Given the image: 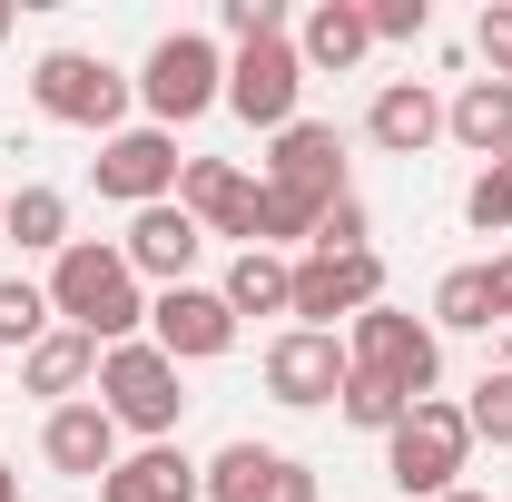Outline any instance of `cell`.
<instances>
[{
  "label": "cell",
  "instance_id": "cell-1",
  "mask_svg": "<svg viewBox=\"0 0 512 502\" xmlns=\"http://www.w3.org/2000/svg\"><path fill=\"white\" fill-rule=\"evenodd\" d=\"M50 315H60L69 335H89L99 355L109 345H138V325H148V296H138V276H128L119 247H99V237H69L50 256Z\"/></svg>",
  "mask_w": 512,
  "mask_h": 502
},
{
  "label": "cell",
  "instance_id": "cell-2",
  "mask_svg": "<svg viewBox=\"0 0 512 502\" xmlns=\"http://www.w3.org/2000/svg\"><path fill=\"white\" fill-rule=\"evenodd\" d=\"M345 365H355V375H375V384H394L404 404H424L434 375H444V345H434V325H424V315L365 306L355 325H345Z\"/></svg>",
  "mask_w": 512,
  "mask_h": 502
},
{
  "label": "cell",
  "instance_id": "cell-3",
  "mask_svg": "<svg viewBox=\"0 0 512 502\" xmlns=\"http://www.w3.org/2000/svg\"><path fill=\"white\" fill-rule=\"evenodd\" d=\"M99 404H109V424H119V434H148V443H168V434H178V414H188L178 365H168L148 335L99 355Z\"/></svg>",
  "mask_w": 512,
  "mask_h": 502
},
{
  "label": "cell",
  "instance_id": "cell-4",
  "mask_svg": "<svg viewBox=\"0 0 512 502\" xmlns=\"http://www.w3.org/2000/svg\"><path fill=\"white\" fill-rule=\"evenodd\" d=\"M138 99H148V128H178L207 119L217 99H227V60H217V40H197V30H168L158 50H148V69H138Z\"/></svg>",
  "mask_w": 512,
  "mask_h": 502
},
{
  "label": "cell",
  "instance_id": "cell-5",
  "mask_svg": "<svg viewBox=\"0 0 512 502\" xmlns=\"http://www.w3.org/2000/svg\"><path fill=\"white\" fill-rule=\"evenodd\" d=\"M30 99H40V119L89 128V138H119L128 128V79L99 50H50V60L30 69Z\"/></svg>",
  "mask_w": 512,
  "mask_h": 502
},
{
  "label": "cell",
  "instance_id": "cell-6",
  "mask_svg": "<svg viewBox=\"0 0 512 502\" xmlns=\"http://www.w3.org/2000/svg\"><path fill=\"white\" fill-rule=\"evenodd\" d=\"M463 453H473V424H463V404H444V394H424L394 434H384V473L404 483V493L444 502L453 473H463Z\"/></svg>",
  "mask_w": 512,
  "mask_h": 502
},
{
  "label": "cell",
  "instance_id": "cell-7",
  "mask_svg": "<svg viewBox=\"0 0 512 502\" xmlns=\"http://www.w3.org/2000/svg\"><path fill=\"white\" fill-rule=\"evenodd\" d=\"M178 138L168 128H119V138H99V158H89V178L99 197H119V207H168L178 197Z\"/></svg>",
  "mask_w": 512,
  "mask_h": 502
},
{
  "label": "cell",
  "instance_id": "cell-8",
  "mask_svg": "<svg viewBox=\"0 0 512 502\" xmlns=\"http://www.w3.org/2000/svg\"><path fill=\"white\" fill-rule=\"evenodd\" d=\"M296 99H306V60H296V40H256L227 60V109L247 128H296Z\"/></svg>",
  "mask_w": 512,
  "mask_h": 502
},
{
  "label": "cell",
  "instance_id": "cell-9",
  "mask_svg": "<svg viewBox=\"0 0 512 502\" xmlns=\"http://www.w3.org/2000/svg\"><path fill=\"white\" fill-rule=\"evenodd\" d=\"M148 345H158L168 365H207V355L237 345V315H227L217 286H158V296H148Z\"/></svg>",
  "mask_w": 512,
  "mask_h": 502
},
{
  "label": "cell",
  "instance_id": "cell-10",
  "mask_svg": "<svg viewBox=\"0 0 512 502\" xmlns=\"http://www.w3.org/2000/svg\"><path fill=\"white\" fill-rule=\"evenodd\" d=\"M365 306H384V256H296V306L286 315H306L316 335H335V315L355 325Z\"/></svg>",
  "mask_w": 512,
  "mask_h": 502
},
{
  "label": "cell",
  "instance_id": "cell-11",
  "mask_svg": "<svg viewBox=\"0 0 512 502\" xmlns=\"http://www.w3.org/2000/svg\"><path fill=\"white\" fill-rule=\"evenodd\" d=\"M345 375H355V365H345V345L316 335V325H286V335L266 345V394H276V404H296V414H306V404H335Z\"/></svg>",
  "mask_w": 512,
  "mask_h": 502
},
{
  "label": "cell",
  "instance_id": "cell-12",
  "mask_svg": "<svg viewBox=\"0 0 512 502\" xmlns=\"http://www.w3.org/2000/svg\"><path fill=\"white\" fill-rule=\"evenodd\" d=\"M178 207H188L207 237H247L256 247V178L237 158H188L178 168Z\"/></svg>",
  "mask_w": 512,
  "mask_h": 502
},
{
  "label": "cell",
  "instance_id": "cell-13",
  "mask_svg": "<svg viewBox=\"0 0 512 502\" xmlns=\"http://www.w3.org/2000/svg\"><path fill=\"white\" fill-rule=\"evenodd\" d=\"M197 247H207V227H197L178 197H168V207H138V217H128V237H119L128 276H158V286H188Z\"/></svg>",
  "mask_w": 512,
  "mask_h": 502
},
{
  "label": "cell",
  "instance_id": "cell-14",
  "mask_svg": "<svg viewBox=\"0 0 512 502\" xmlns=\"http://www.w3.org/2000/svg\"><path fill=\"white\" fill-rule=\"evenodd\" d=\"M40 453H50V473H69V483H109L119 473V424H109V404H60L50 424H40Z\"/></svg>",
  "mask_w": 512,
  "mask_h": 502
},
{
  "label": "cell",
  "instance_id": "cell-15",
  "mask_svg": "<svg viewBox=\"0 0 512 502\" xmlns=\"http://www.w3.org/2000/svg\"><path fill=\"white\" fill-rule=\"evenodd\" d=\"M266 188H296V197H316V207H335V197H345V138H335L325 119H296V128H276Z\"/></svg>",
  "mask_w": 512,
  "mask_h": 502
},
{
  "label": "cell",
  "instance_id": "cell-16",
  "mask_svg": "<svg viewBox=\"0 0 512 502\" xmlns=\"http://www.w3.org/2000/svg\"><path fill=\"white\" fill-rule=\"evenodd\" d=\"M365 138H375L384 158H424V148L444 138V99H434L424 79H384L375 109H365Z\"/></svg>",
  "mask_w": 512,
  "mask_h": 502
},
{
  "label": "cell",
  "instance_id": "cell-17",
  "mask_svg": "<svg viewBox=\"0 0 512 502\" xmlns=\"http://www.w3.org/2000/svg\"><path fill=\"white\" fill-rule=\"evenodd\" d=\"M20 384H30V394L60 414V404H79V394L99 384V345H89V335H69V325H50V335L20 355Z\"/></svg>",
  "mask_w": 512,
  "mask_h": 502
},
{
  "label": "cell",
  "instance_id": "cell-18",
  "mask_svg": "<svg viewBox=\"0 0 512 502\" xmlns=\"http://www.w3.org/2000/svg\"><path fill=\"white\" fill-rule=\"evenodd\" d=\"M444 138H463L483 168L512 158V79H463V89H453V109H444Z\"/></svg>",
  "mask_w": 512,
  "mask_h": 502
},
{
  "label": "cell",
  "instance_id": "cell-19",
  "mask_svg": "<svg viewBox=\"0 0 512 502\" xmlns=\"http://www.w3.org/2000/svg\"><path fill=\"white\" fill-rule=\"evenodd\" d=\"M99 502H197V463L178 443H138V453H119V473L99 483Z\"/></svg>",
  "mask_w": 512,
  "mask_h": 502
},
{
  "label": "cell",
  "instance_id": "cell-20",
  "mask_svg": "<svg viewBox=\"0 0 512 502\" xmlns=\"http://www.w3.org/2000/svg\"><path fill=\"white\" fill-rule=\"evenodd\" d=\"M286 473H296V463H286L276 443H227L217 463H197V493L207 502H276Z\"/></svg>",
  "mask_w": 512,
  "mask_h": 502
},
{
  "label": "cell",
  "instance_id": "cell-21",
  "mask_svg": "<svg viewBox=\"0 0 512 502\" xmlns=\"http://www.w3.org/2000/svg\"><path fill=\"white\" fill-rule=\"evenodd\" d=\"M365 50H375L365 0H316V10H306V30H296V60H306V69H355Z\"/></svg>",
  "mask_w": 512,
  "mask_h": 502
},
{
  "label": "cell",
  "instance_id": "cell-22",
  "mask_svg": "<svg viewBox=\"0 0 512 502\" xmlns=\"http://www.w3.org/2000/svg\"><path fill=\"white\" fill-rule=\"evenodd\" d=\"M217 296H227V315H286V306H296V266H286L276 247H247L237 266H227Z\"/></svg>",
  "mask_w": 512,
  "mask_h": 502
},
{
  "label": "cell",
  "instance_id": "cell-23",
  "mask_svg": "<svg viewBox=\"0 0 512 502\" xmlns=\"http://www.w3.org/2000/svg\"><path fill=\"white\" fill-rule=\"evenodd\" d=\"M0 227H10V247L60 256L69 247V197L60 188H20V197H0Z\"/></svg>",
  "mask_w": 512,
  "mask_h": 502
},
{
  "label": "cell",
  "instance_id": "cell-24",
  "mask_svg": "<svg viewBox=\"0 0 512 502\" xmlns=\"http://www.w3.org/2000/svg\"><path fill=\"white\" fill-rule=\"evenodd\" d=\"M316 197H296V188H256V247H316Z\"/></svg>",
  "mask_w": 512,
  "mask_h": 502
},
{
  "label": "cell",
  "instance_id": "cell-25",
  "mask_svg": "<svg viewBox=\"0 0 512 502\" xmlns=\"http://www.w3.org/2000/svg\"><path fill=\"white\" fill-rule=\"evenodd\" d=\"M50 325H60V315H50V286H30V276H0V345H10V355H30Z\"/></svg>",
  "mask_w": 512,
  "mask_h": 502
},
{
  "label": "cell",
  "instance_id": "cell-26",
  "mask_svg": "<svg viewBox=\"0 0 512 502\" xmlns=\"http://www.w3.org/2000/svg\"><path fill=\"white\" fill-rule=\"evenodd\" d=\"M434 325H444V335H483V325H493V286H483V266H453L444 286H434Z\"/></svg>",
  "mask_w": 512,
  "mask_h": 502
},
{
  "label": "cell",
  "instance_id": "cell-27",
  "mask_svg": "<svg viewBox=\"0 0 512 502\" xmlns=\"http://www.w3.org/2000/svg\"><path fill=\"white\" fill-rule=\"evenodd\" d=\"M335 414H345L355 434H394V424H404L414 404H404L394 384H375V375H345V394H335Z\"/></svg>",
  "mask_w": 512,
  "mask_h": 502
},
{
  "label": "cell",
  "instance_id": "cell-28",
  "mask_svg": "<svg viewBox=\"0 0 512 502\" xmlns=\"http://www.w3.org/2000/svg\"><path fill=\"white\" fill-rule=\"evenodd\" d=\"M463 217H473L483 237H512V158H493V168L463 188Z\"/></svg>",
  "mask_w": 512,
  "mask_h": 502
},
{
  "label": "cell",
  "instance_id": "cell-29",
  "mask_svg": "<svg viewBox=\"0 0 512 502\" xmlns=\"http://www.w3.org/2000/svg\"><path fill=\"white\" fill-rule=\"evenodd\" d=\"M463 424H473V443H503V453H512V375H483V384H473Z\"/></svg>",
  "mask_w": 512,
  "mask_h": 502
},
{
  "label": "cell",
  "instance_id": "cell-30",
  "mask_svg": "<svg viewBox=\"0 0 512 502\" xmlns=\"http://www.w3.org/2000/svg\"><path fill=\"white\" fill-rule=\"evenodd\" d=\"M217 20H227V40H237V50H256V40H286V0H227Z\"/></svg>",
  "mask_w": 512,
  "mask_h": 502
},
{
  "label": "cell",
  "instance_id": "cell-31",
  "mask_svg": "<svg viewBox=\"0 0 512 502\" xmlns=\"http://www.w3.org/2000/svg\"><path fill=\"white\" fill-rule=\"evenodd\" d=\"M365 30L375 40H424L434 30V0H365Z\"/></svg>",
  "mask_w": 512,
  "mask_h": 502
},
{
  "label": "cell",
  "instance_id": "cell-32",
  "mask_svg": "<svg viewBox=\"0 0 512 502\" xmlns=\"http://www.w3.org/2000/svg\"><path fill=\"white\" fill-rule=\"evenodd\" d=\"M473 50L493 60V79H512V0H483V20H473Z\"/></svg>",
  "mask_w": 512,
  "mask_h": 502
},
{
  "label": "cell",
  "instance_id": "cell-33",
  "mask_svg": "<svg viewBox=\"0 0 512 502\" xmlns=\"http://www.w3.org/2000/svg\"><path fill=\"white\" fill-rule=\"evenodd\" d=\"M483 286H493V325H512V256H493V266H483Z\"/></svg>",
  "mask_w": 512,
  "mask_h": 502
},
{
  "label": "cell",
  "instance_id": "cell-34",
  "mask_svg": "<svg viewBox=\"0 0 512 502\" xmlns=\"http://www.w3.org/2000/svg\"><path fill=\"white\" fill-rule=\"evenodd\" d=\"M276 502H316V473H286V483H276Z\"/></svg>",
  "mask_w": 512,
  "mask_h": 502
},
{
  "label": "cell",
  "instance_id": "cell-35",
  "mask_svg": "<svg viewBox=\"0 0 512 502\" xmlns=\"http://www.w3.org/2000/svg\"><path fill=\"white\" fill-rule=\"evenodd\" d=\"M0 502H20V493H10V463H0Z\"/></svg>",
  "mask_w": 512,
  "mask_h": 502
},
{
  "label": "cell",
  "instance_id": "cell-36",
  "mask_svg": "<svg viewBox=\"0 0 512 502\" xmlns=\"http://www.w3.org/2000/svg\"><path fill=\"white\" fill-rule=\"evenodd\" d=\"M444 502H483V493H463V483H453V493H444Z\"/></svg>",
  "mask_w": 512,
  "mask_h": 502
},
{
  "label": "cell",
  "instance_id": "cell-37",
  "mask_svg": "<svg viewBox=\"0 0 512 502\" xmlns=\"http://www.w3.org/2000/svg\"><path fill=\"white\" fill-rule=\"evenodd\" d=\"M503 375H512V325H503Z\"/></svg>",
  "mask_w": 512,
  "mask_h": 502
},
{
  "label": "cell",
  "instance_id": "cell-38",
  "mask_svg": "<svg viewBox=\"0 0 512 502\" xmlns=\"http://www.w3.org/2000/svg\"><path fill=\"white\" fill-rule=\"evenodd\" d=\"M0 40H10V0H0Z\"/></svg>",
  "mask_w": 512,
  "mask_h": 502
}]
</instances>
